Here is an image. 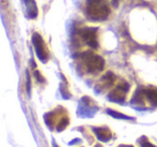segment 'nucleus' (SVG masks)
I'll list each match as a JSON object with an SVG mask.
<instances>
[{"label":"nucleus","instance_id":"f257e3e1","mask_svg":"<svg viewBox=\"0 0 157 147\" xmlns=\"http://www.w3.org/2000/svg\"><path fill=\"white\" fill-rule=\"evenodd\" d=\"M110 14L107 0H86V15L90 21H105Z\"/></svg>","mask_w":157,"mask_h":147},{"label":"nucleus","instance_id":"f03ea898","mask_svg":"<svg viewBox=\"0 0 157 147\" xmlns=\"http://www.w3.org/2000/svg\"><path fill=\"white\" fill-rule=\"evenodd\" d=\"M81 58L83 59V62L85 68L90 73H97L100 72L105 68V60L98 55H95L90 52H85L82 54Z\"/></svg>","mask_w":157,"mask_h":147},{"label":"nucleus","instance_id":"7ed1b4c3","mask_svg":"<svg viewBox=\"0 0 157 147\" xmlns=\"http://www.w3.org/2000/svg\"><path fill=\"white\" fill-rule=\"evenodd\" d=\"M33 46H35L36 54H37L38 58H39L42 62H46L48 59V53L45 47V44H44V42H43V39H42V37L39 33L35 32L33 35Z\"/></svg>","mask_w":157,"mask_h":147},{"label":"nucleus","instance_id":"20e7f679","mask_svg":"<svg viewBox=\"0 0 157 147\" xmlns=\"http://www.w3.org/2000/svg\"><path fill=\"white\" fill-rule=\"evenodd\" d=\"M82 39L85 41L90 47L97 48L98 47V41H97V28H93V27H86L83 28L80 31Z\"/></svg>","mask_w":157,"mask_h":147},{"label":"nucleus","instance_id":"39448f33","mask_svg":"<svg viewBox=\"0 0 157 147\" xmlns=\"http://www.w3.org/2000/svg\"><path fill=\"white\" fill-rule=\"evenodd\" d=\"M26 6V15L28 18H36L38 16V9L35 0H23Z\"/></svg>","mask_w":157,"mask_h":147},{"label":"nucleus","instance_id":"423d86ee","mask_svg":"<svg viewBox=\"0 0 157 147\" xmlns=\"http://www.w3.org/2000/svg\"><path fill=\"white\" fill-rule=\"evenodd\" d=\"M93 131L95 132L98 140L101 142H108L112 138V133L108 128H93Z\"/></svg>","mask_w":157,"mask_h":147},{"label":"nucleus","instance_id":"0eeeda50","mask_svg":"<svg viewBox=\"0 0 157 147\" xmlns=\"http://www.w3.org/2000/svg\"><path fill=\"white\" fill-rule=\"evenodd\" d=\"M126 92L127 91H125L123 88H121L120 86H117V88H116L115 90H113L112 92H110L109 99L113 102H124Z\"/></svg>","mask_w":157,"mask_h":147},{"label":"nucleus","instance_id":"6e6552de","mask_svg":"<svg viewBox=\"0 0 157 147\" xmlns=\"http://www.w3.org/2000/svg\"><path fill=\"white\" fill-rule=\"evenodd\" d=\"M144 95H145L146 99L150 101L152 105H157V90L155 89H146L144 90Z\"/></svg>","mask_w":157,"mask_h":147},{"label":"nucleus","instance_id":"1a4fd4ad","mask_svg":"<svg viewBox=\"0 0 157 147\" xmlns=\"http://www.w3.org/2000/svg\"><path fill=\"white\" fill-rule=\"evenodd\" d=\"M107 113L109 115H111L112 117L114 118H118V119H131V117H128L124 114H120V113L115 112V111H112V110H107Z\"/></svg>","mask_w":157,"mask_h":147},{"label":"nucleus","instance_id":"9d476101","mask_svg":"<svg viewBox=\"0 0 157 147\" xmlns=\"http://www.w3.org/2000/svg\"><path fill=\"white\" fill-rule=\"evenodd\" d=\"M68 123H69V119L68 118H63L60 121H59L58 126H57V131H63V130L66 129V127L68 126Z\"/></svg>","mask_w":157,"mask_h":147},{"label":"nucleus","instance_id":"9b49d317","mask_svg":"<svg viewBox=\"0 0 157 147\" xmlns=\"http://www.w3.org/2000/svg\"><path fill=\"white\" fill-rule=\"evenodd\" d=\"M139 142H140V145H141V147H156V146H154L153 144H151V143L147 141V138H145L144 136L140 138Z\"/></svg>","mask_w":157,"mask_h":147},{"label":"nucleus","instance_id":"f8f14e48","mask_svg":"<svg viewBox=\"0 0 157 147\" xmlns=\"http://www.w3.org/2000/svg\"><path fill=\"white\" fill-rule=\"evenodd\" d=\"M35 76H36V78H37V80L39 81L40 83H42V82H43V81H44L43 78H42L41 76H40V72L36 71V72H35Z\"/></svg>","mask_w":157,"mask_h":147},{"label":"nucleus","instance_id":"ddd939ff","mask_svg":"<svg viewBox=\"0 0 157 147\" xmlns=\"http://www.w3.org/2000/svg\"><path fill=\"white\" fill-rule=\"evenodd\" d=\"M27 83H28V87H27V91H28V93H29V92H30V78H29L28 73H27Z\"/></svg>","mask_w":157,"mask_h":147},{"label":"nucleus","instance_id":"4468645a","mask_svg":"<svg viewBox=\"0 0 157 147\" xmlns=\"http://www.w3.org/2000/svg\"><path fill=\"white\" fill-rule=\"evenodd\" d=\"M112 5L114 6V8H117V6H118V0H112Z\"/></svg>","mask_w":157,"mask_h":147},{"label":"nucleus","instance_id":"2eb2a0df","mask_svg":"<svg viewBox=\"0 0 157 147\" xmlns=\"http://www.w3.org/2000/svg\"><path fill=\"white\" fill-rule=\"evenodd\" d=\"M120 147H132V146H130V145H121Z\"/></svg>","mask_w":157,"mask_h":147},{"label":"nucleus","instance_id":"dca6fc26","mask_svg":"<svg viewBox=\"0 0 157 147\" xmlns=\"http://www.w3.org/2000/svg\"><path fill=\"white\" fill-rule=\"evenodd\" d=\"M96 147H101V146H100V145H97V146H96Z\"/></svg>","mask_w":157,"mask_h":147}]
</instances>
